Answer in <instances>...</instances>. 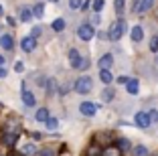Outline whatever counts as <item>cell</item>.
<instances>
[{"label":"cell","instance_id":"5","mask_svg":"<svg viewBox=\"0 0 158 156\" xmlns=\"http://www.w3.org/2000/svg\"><path fill=\"white\" fill-rule=\"evenodd\" d=\"M79 112L83 116H87V118H91V116H95V112H98V106L91 103V101H83V103L79 106Z\"/></svg>","mask_w":158,"mask_h":156},{"label":"cell","instance_id":"17","mask_svg":"<svg viewBox=\"0 0 158 156\" xmlns=\"http://www.w3.org/2000/svg\"><path fill=\"white\" fill-rule=\"evenodd\" d=\"M51 28H53V31H57V32H61L63 28H65V20H63V19H55L51 23Z\"/></svg>","mask_w":158,"mask_h":156},{"label":"cell","instance_id":"24","mask_svg":"<svg viewBox=\"0 0 158 156\" xmlns=\"http://www.w3.org/2000/svg\"><path fill=\"white\" fill-rule=\"evenodd\" d=\"M102 99H103V101H110V99H114V89H103V93H102Z\"/></svg>","mask_w":158,"mask_h":156},{"label":"cell","instance_id":"14","mask_svg":"<svg viewBox=\"0 0 158 156\" xmlns=\"http://www.w3.org/2000/svg\"><path fill=\"white\" fill-rule=\"evenodd\" d=\"M99 79H102V81L107 85V83L114 81V75L110 73V69H99Z\"/></svg>","mask_w":158,"mask_h":156},{"label":"cell","instance_id":"22","mask_svg":"<svg viewBox=\"0 0 158 156\" xmlns=\"http://www.w3.org/2000/svg\"><path fill=\"white\" fill-rule=\"evenodd\" d=\"M124 0H116V2H114V6H116V12H118V16H122V14H124Z\"/></svg>","mask_w":158,"mask_h":156},{"label":"cell","instance_id":"28","mask_svg":"<svg viewBox=\"0 0 158 156\" xmlns=\"http://www.w3.org/2000/svg\"><path fill=\"white\" fill-rule=\"evenodd\" d=\"M55 87H57L55 79H49V83H47V93H55Z\"/></svg>","mask_w":158,"mask_h":156},{"label":"cell","instance_id":"3","mask_svg":"<svg viewBox=\"0 0 158 156\" xmlns=\"http://www.w3.org/2000/svg\"><path fill=\"white\" fill-rule=\"evenodd\" d=\"M93 35H95V31H93L91 24H81V27L77 28V37L81 39V41H91Z\"/></svg>","mask_w":158,"mask_h":156},{"label":"cell","instance_id":"37","mask_svg":"<svg viewBox=\"0 0 158 156\" xmlns=\"http://www.w3.org/2000/svg\"><path fill=\"white\" fill-rule=\"evenodd\" d=\"M89 4H93V2H91V0H85L83 6H81V10H87V8H89Z\"/></svg>","mask_w":158,"mask_h":156},{"label":"cell","instance_id":"21","mask_svg":"<svg viewBox=\"0 0 158 156\" xmlns=\"http://www.w3.org/2000/svg\"><path fill=\"white\" fill-rule=\"evenodd\" d=\"M33 14L37 16V19H41L43 14H45V6H43V4H37V6H33Z\"/></svg>","mask_w":158,"mask_h":156},{"label":"cell","instance_id":"7","mask_svg":"<svg viewBox=\"0 0 158 156\" xmlns=\"http://www.w3.org/2000/svg\"><path fill=\"white\" fill-rule=\"evenodd\" d=\"M23 103H24L27 108H33L35 103H37V99H35V95H33L31 91H28V89H24V91H23Z\"/></svg>","mask_w":158,"mask_h":156},{"label":"cell","instance_id":"1","mask_svg":"<svg viewBox=\"0 0 158 156\" xmlns=\"http://www.w3.org/2000/svg\"><path fill=\"white\" fill-rule=\"evenodd\" d=\"M73 89H75L77 93H81V95L89 93V91L93 89V81H91V77H87V75H83V77H79L77 81H75Z\"/></svg>","mask_w":158,"mask_h":156},{"label":"cell","instance_id":"15","mask_svg":"<svg viewBox=\"0 0 158 156\" xmlns=\"http://www.w3.org/2000/svg\"><path fill=\"white\" fill-rule=\"evenodd\" d=\"M69 61H71V65L77 69L79 61H81V57H79V53H77V49H69Z\"/></svg>","mask_w":158,"mask_h":156},{"label":"cell","instance_id":"38","mask_svg":"<svg viewBox=\"0 0 158 156\" xmlns=\"http://www.w3.org/2000/svg\"><path fill=\"white\" fill-rule=\"evenodd\" d=\"M128 81H130L128 77H118V83H128Z\"/></svg>","mask_w":158,"mask_h":156},{"label":"cell","instance_id":"27","mask_svg":"<svg viewBox=\"0 0 158 156\" xmlns=\"http://www.w3.org/2000/svg\"><path fill=\"white\" fill-rule=\"evenodd\" d=\"M89 67V59H85V57H81V61H79L77 69H81V71H85V69Z\"/></svg>","mask_w":158,"mask_h":156},{"label":"cell","instance_id":"6","mask_svg":"<svg viewBox=\"0 0 158 156\" xmlns=\"http://www.w3.org/2000/svg\"><path fill=\"white\" fill-rule=\"evenodd\" d=\"M20 47H23V51L31 53L37 47V41H35V37H24V39H20Z\"/></svg>","mask_w":158,"mask_h":156},{"label":"cell","instance_id":"41","mask_svg":"<svg viewBox=\"0 0 158 156\" xmlns=\"http://www.w3.org/2000/svg\"><path fill=\"white\" fill-rule=\"evenodd\" d=\"M2 14H4V8H2V4H0V16H2Z\"/></svg>","mask_w":158,"mask_h":156},{"label":"cell","instance_id":"31","mask_svg":"<svg viewBox=\"0 0 158 156\" xmlns=\"http://www.w3.org/2000/svg\"><path fill=\"white\" fill-rule=\"evenodd\" d=\"M118 146H120L122 150H128V148H130V142H128V140H126V138H122L120 142H118Z\"/></svg>","mask_w":158,"mask_h":156},{"label":"cell","instance_id":"42","mask_svg":"<svg viewBox=\"0 0 158 156\" xmlns=\"http://www.w3.org/2000/svg\"><path fill=\"white\" fill-rule=\"evenodd\" d=\"M51 2H59V0H51Z\"/></svg>","mask_w":158,"mask_h":156},{"label":"cell","instance_id":"23","mask_svg":"<svg viewBox=\"0 0 158 156\" xmlns=\"http://www.w3.org/2000/svg\"><path fill=\"white\" fill-rule=\"evenodd\" d=\"M134 156H148V148L136 146V148H134Z\"/></svg>","mask_w":158,"mask_h":156},{"label":"cell","instance_id":"34","mask_svg":"<svg viewBox=\"0 0 158 156\" xmlns=\"http://www.w3.org/2000/svg\"><path fill=\"white\" fill-rule=\"evenodd\" d=\"M23 69H24V65L20 63V61H19V63H14V71H19V73H20V71H23Z\"/></svg>","mask_w":158,"mask_h":156},{"label":"cell","instance_id":"8","mask_svg":"<svg viewBox=\"0 0 158 156\" xmlns=\"http://www.w3.org/2000/svg\"><path fill=\"white\" fill-rule=\"evenodd\" d=\"M99 69H110L114 65V57L110 55V53H107V55H103V57H99Z\"/></svg>","mask_w":158,"mask_h":156},{"label":"cell","instance_id":"9","mask_svg":"<svg viewBox=\"0 0 158 156\" xmlns=\"http://www.w3.org/2000/svg\"><path fill=\"white\" fill-rule=\"evenodd\" d=\"M0 47H2V49H6V51H10L14 47L12 37H10V35H2V37H0Z\"/></svg>","mask_w":158,"mask_h":156},{"label":"cell","instance_id":"25","mask_svg":"<svg viewBox=\"0 0 158 156\" xmlns=\"http://www.w3.org/2000/svg\"><path fill=\"white\" fill-rule=\"evenodd\" d=\"M69 6H71V10H81L83 2L81 0H69Z\"/></svg>","mask_w":158,"mask_h":156},{"label":"cell","instance_id":"13","mask_svg":"<svg viewBox=\"0 0 158 156\" xmlns=\"http://www.w3.org/2000/svg\"><path fill=\"white\" fill-rule=\"evenodd\" d=\"M138 79H130V81L126 83V89H128V93H130V95H136V93H138Z\"/></svg>","mask_w":158,"mask_h":156},{"label":"cell","instance_id":"30","mask_svg":"<svg viewBox=\"0 0 158 156\" xmlns=\"http://www.w3.org/2000/svg\"><path fill=\"white\" fill-rule=\"evenodd\" d=\"M150 51H152V53H156V51H158V37L150 39Z\"/></svg>","mask_w":158,"mask_h":156},{"label":"cell","instance_id":"11","mask_svg":"<svg viewBox=\"0 0 158 156\" xmlns=\"http://www.w3.org/2000/svg\"><path fill=\"white\" fill-rule=\"evenodd\" d=\"M20 152H23L24 156H37L39 154V150H37V146H35V144H24V146L20 148Z\"/></svg>","mask_w":158,"mask_h":156},{"label":"cell","instance_id":"29","mask_svg":"<svg viewBox=\"0 0 158 156\" xmlns=\"http://www.w3.org/2000/svg\"><path fill=\"white\" fill-rule=\"evenodd\" d=\"M102 8H103V0H93V10L102 12Z\"/></svg>","mask_w":158,"mask_h":156},{"label":"cell","instance_id":"40","mask_svg":"<svg viewBox=\"0 0 158 156\" xmlns=\"http://www.w3.org/2000/svg\"><path fill=\"white\" fill-rule=\"evenodd\" d=\"M0 67H4V57L0 55Z\"/></svg>","mask_w":158,"mask_h":156},{"label":"cell","instance_id":"33","mask_svg":"<svg viewBox=\"0 0 158 156\" xmlns=\"http://www.w3.org/2000/svg\"><path fill=\"white\" fill-rule=\"evenodd\" d=\"M148 116H150V120H152V122H158V112H156V110H152Z\"/></svg>","mask_w":158,"mask_h":156},{"label":"cell","instance_id":"20","mask_svg":"<svg viewBox=\"0 0 158 156\" xmlns=\"http://www.w3.org/2000/svg\"><path fill=\"white\" fill-rule=\"evenodd\" d=\"M152 4H154V0H142V2H140V10L146 12V10L152 8Z\"/></svg>","mask_w":158,"mask_h":156},{"label":"cell","instance_id":"39","mask_svg":"<svg viewBox=\"0 0 158 156\" xmlns=\"http://www.w3.org/2000/svg\"><path fill=\"white\" fill-rule=\"evenodd\" d=\"M0 77H6V69L4 67H0Z\"/></svg>","mask_w":158,"mask_h":156},{"label":"cell","instance_id":"36","mask_svg":"<svg viewBox=\"0 0 158 156\" xmlns=\"http://www.w3.org/2000/svg\"><path fill=\"white\" fill-rule=\"evenodd\" d=\"M41 154H43V156H55V152H53V150H49V148H47V150H43Z\"/></svg>","mask_w":158,"mask_h":156},{"label":"cell","instance_id":"26","mask_svg":"<svg viewBox=\"0 0 158 156\" xmlns=\"http://www.w3.org/2000/svg\"><path fill=\"white\" fill-rule=\"evenodd\" d=\"M45 126H47L49 130H57V128H59V122H57L55 118H49V122H47Z\"/></svg>","mask_w":158,"mask_h":156},{"label":"cell","instance_id":"12","mask_svg":"<svg viewBox=\"0 0 158 156\" xmlns=\"http://www.w3.org/2000/svg\"><path fill=\"white\" fill-rule=\"evenodd\" d=\"M19 16H20V20H31V16H33V10L28 8V6H20L19 8Z\"/></svg>","mask_w":158,"mask_h":156},{"label":"cell","instance_id":"19","mask_svg":"<svg viewBox=\"0 0 158 156\" xmlns=\"http://www.w3.org/2000/svg\"><path fill=\"white\" fill-rule=\"evenodd\" d=\"M4 142L8 144V146H14V142H16V134L14 132H6L4 134Z\"/></svg>","mask_w":158,"mask_h":156},{"label":"cell","instance_id":"16","mask_svg":"<svg viewBox=\"0 0 158 156\" xmlns=\"http://www.w3.org/2000/svg\"><path fill=\"white\" fill-rule=\"evenodd\" d=\"M142 37H144V31H142V27H134L132 28V41H142Z\"/></svg>","mask_w":158,"mask_h":156},{"label":"cell","instance_id":"2","mask_svg":"<svg viewBox=\"0 0 158 156\" xmlns=\"http://www.w3.org/2000/svg\"><path fill=\"white\" fill-rule=\"evenodd\" d=\"M124 31H126V23L124 20H116V23L110 27V31H107V37H110V41H120Z\"/></svg>","mask_w":158,"mask_h":156},{"label":"cell","instance_id":"32","mask_svg":"<svg viewBox=\"0 0 158 156\" xmlns=\"http://www.w3.org/2000/svg\"><path fill=\"white\" fill-rule=\"evenodd\" d=\"M39 35H41V27H33V31H31V37H35V39H37Z\"/></svg>","mask_w":158,"mask_h":156},{"label":"cell","instance_id":"35","mask_svg":"<svg viewBox=\"0 0 158 156\" xmlns=\"http://www.w3.org/2000/svg\"><path fill=\"white\" fill-rule=\"evenodd\" d=\"M98 154H99V150H98L95 146H93V148H89V156H98Z\"/></svg>","mask_w":158,"mask_h":156},{"label":"cell","instance_id":"18","mask_svg":"<svg viewBox=\"0 0 158 156\" xmlns=\"http://www.w3.org/2000/svg\"><path fill=\"white\" fill-rule=\"evenodd\" d=\"M102 156H122V152H120V148L110 146V148H106V150L102 152Z\"/></svg>","mask_w":158,"mask_h":156},{"label":"cell","instance_id":"4","mask_svg":"<svg viewBox=\"0 0 158 156\" xmlns=\"http://www.w3.org/2000/svg\"><path fill=\"white\" fill-rule=\"evenodd\" d=\"M134 122H136V126H138V128H148V126L152 124L150 116L144 114V112H138V114H136V118H134Z\"/></svg>","mask_w":158,"mask_h":156},{"label":"cell","instance_id":"10","mask_svg":"<svg viewBox=\"0 0 158 156\" xmlns=\"http://www.w3.org/2000/svg\"><path fill=\"white\" fill-rule=\"evenodd\" d=\"M35 118H37V122H43V124H47L51 116H49V110H47V108H41V110H37V116H35Z\"/></svg>","mask_w":158,"mask_h":156}]
</instances>
